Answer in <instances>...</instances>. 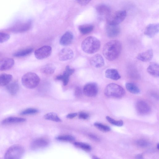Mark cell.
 <instances>
[{"label":"cell","instance_id":"1","mask_svg":"<svg viewBox=\"0 0 159 159\" xmlns=\"http://www.w3.org/2000/svg\"><path fill=\"white\" fill-rule=\"evenodd\" d=\"M121 49L120 42L117 40H112L106 43L104 46L102 53L108 60L112 61L119 56Z\"/></svg>","mask_w":159,"mask_h":159},{"label":"cell","instance_id":"2","mask_svg":"<svg viewBox=\"0 0 159 159\" xmlns=\"http://www.w3.org/2000/svg\"><path fill=\"white\" fill-rule=\"evenodd\" d=\"M100 46V42L98 39L94 37L90 36L83 41L81 44V48L85 53L93 54L99 50Z\"/></svg>","mask_w":159,"mask_h":159},{"label":"cell","instance_id":"3","mask_svg":"<svg viewBox=\"0 0 159 159\" xmlns=\"http://www.w3.org/2000/svg\"><path fill=\"white\" fill-rule=\"evenodd\" d=\"M104 93L106 96L109 98H120L124 95L125 91L120 86L111 83L106 86L104 89Z\"/></svg>","mask_w":159,"mask_h":159},{"label":"cell","instance_id":"4","mask_svg":"<svg viewBox=\"0 0 159 159\" xmlns=\"http://www.w3.org/2000/svg\"><path fill=\"white\" fill-rule=\"evenodd\" d=\"M40 81L39 77L36 73L28 72L24 75L21 78V82L25 88L32 89L36 87Z\"/></svg>","mask_w":159,"mask_h":159},{"label":"cell","instance_id":"5","mask_svg":"<svg viewBox=\"0 0 159 159\" xmlns=\"http://www.w3.org/2000/svg\"><path fill=\"white\" fill-rule=\"evenodd\" d=\"M24 152L23 148L19 145H14L10 147L6 152L4 158L18 159L22 156Z\"/></svg>","mask_w":159,"mask_h":159},{"label":"cell","instance_id":"6","mask_svg":"<svg viewBox=\"0 0 159 159\" xmlns=\"http://www.w3.org/2000/svg\"><path fill=\"white\" fill-rule=\"evenodd\" d=\"M126 16V11L120 10L111 13L107 17V24L119 25L125 19Z\"/></svg>","mask_w":159,"mask_h":159},{"label":"cell","instance_id":"7","mask_svg":"<svg viewBox=\"0 0 159 159\" xmlns=\"http://www.w3.org/2000/svg\"><path fill=\"white\" fill-rule=\"evenodd\" d=\"M52 48L49 46H43L36 50L34 55L39 60H42L48 57L51 54Z\"/></svg>","mask_w":159,"mask_h":159},{"label":"cell","instance_id":"8","mask_svg":"<svg viewBox=\"0 0 159 159\" xmlns=\"http://www.w3.org/2000/svg\"><path fill=\"white\" fill-rule=\"evenodd\" d=\"M84 94L89 97L95 96L98 92L97 84L94 83H89L86 84L83 88Z\"/></svg>","mask_w":159,"mask_h":159},{"label":"cell","instance_id":"9","mask_svg":"<svg viewBox=\"0 0 159 159\" xmlns=\"http://www.w3.org/2000/svg\"><path fill=\"white\" fill-rule=\"evenodd\" d=\"M32 23L30 21L20 22L14 25L11 28V30L14 32L21 33L29 30L31 28Z\"/></svg>","mask_w":159,"mask_h":159},{"label":"cell","instance_id":"10","mask_svg":"<svg viewBox=\"0 0 159 159\" xmlns=\"http://www.w3.org/2000/svg\"><path fill=\"white\" fill-rule=\"evenodd\" d=\"M75 72L74 69L71 68L69 66H67L63 74L57 76L56 79L61 81L64 85H67L69 81V78L70 75H72Z\"/></svg>","mask_w":159,"mask_h":159},{"label":"cell","instance_id":"11","mask_svg":"<svg viewBox=\"0 0 159 159\" xmlns=\"http://www.w3.org/2000/svg\"><path fill=\"white\" fill-rule=\"evenodd\" d=\"M135 107L137 111L141 115H146L149 113L151 109L149 105L143 100L138 101L136 104Z\"/></svg>","mask_w":159,"mask_h":159},{"label":"cell","instance_id":"12","mask_svg":"<svg viewBox=\"0 0 159 159\" xmlns=\"http://www.w3.org/2000/svg\"><path fill=\"white\" fill-rule=\"evenodd\" d=\"M106 31L109 37H115L120 34V28L119 25L107 24L106 27Z\"/></svg>","mask_w":159,"mask_h":159},{"label":"cell","instance_id":"13","mask_svg":"<svg viewBox=\"0 0 159 159\" xmlns=\"http://www.w3.org/2000/svg\"><path fill=\"white\" fill-rule=\"evenodd\" d=\"M159 31V24H151L146 27L144 34L148 37L152 38L158 33Z\"/></svg>","mask_w":159,"mask_h":159},{"label":"cell","instance_id":"14","mask_svg":"<svg viewBox=\"0 0 159 159\" xmlns=\"http://www.w3.org/2000/svg\"><path fill=\"white\" fill-rule=\"evenodd\" d=\"M74 56V53L70 48H66L62 49L58 54V57L61 61H66L71 59Z\"/></svg>","mask_w":159,"mask_h":159},{"label":"cell","instance_id":"15","mask_svg":"<svg viewBox=\"0 0 159 159\" xmlns=\"http://www.w3.org/2000/svg\"><path fill=\"white\" fill-rule=\"evenodd\" d=\"M14 64V60L11 58L5 57L0 59V70L11 69Z\"/></svg>","mask_w":159,"mask_h":159},{"label":"cell","instance_id":"16","mask_svg":"<svg viewBox=\"0 0 159 159\" xmlns=\"http://www.w3.org/2000/svg\"><path fill=\"white\" fill-rule=\"evenodd\" d=\"M90 63L92 66L97 68L102 67L105 64L103 57L98 54L95 55L91 58Z\"/></svg>","mask_w":159,"mask_h":159},{"label":"cell","instance_id":"17","mask_svg":"<svg viewBox=\"0 0 159 159\" xmlns=\"http://www.w3.org/2000/svg\"><path fill=\"white\" fill-rule=\"evenodd\" d=\"M96 9L99 15L106 16V17L111 13V12L109 7L103 3L97 5L96 7Z\"/></svg>","mask_w":159,"mask_h":159},{"label":"cell","instance_id":"18","mask_svg":"<svg viewBox=\"0 0 159 159\" xmlns=\"http://www.w3.org/2000/svg\"><path fill=\"white\" fill-rule=\"evenodd\" d=\"M153 56V53L152 49H149L145 52L139 53L137 58L143 62H148L151 61Z\"/></svg>","mask_w":159,"mask_h":159},{"label":"cell","instance_id":"19","mask_svg":"<svg viewBox=\"0 0 159 159\" xmlns=\"http://www.w3.org/2000/svg\"><path fill=\"white\" fill-rule=\"evenodd\" d=\"M73 39V35L71 32L67 31L61 37L60 43L63 46H67L70 44Z\"/></svg>","mask_w":159,"mask_h":159},{"label":"cell","instance_id":"20","mask_svg":"<svg viewBox=\"0 0 159 159\" xmlns=\"http://www.w3.org/2000/svg\"><path fill=\"white\" fill-rule=\"evenodd\" d=\"M48 144L47 140L43 138H39L32 142L30 147L33 149H38L46 147Z\"/></svg>","mask_w":159,"mask_h":159},{"label":"cell","instance_id":"21","mask_svg":"<svg viewBox=\"0 0 159 159\" xmlns=\"http://www.w3.org/2000/svg\"><path fill=\"white\" fill-rule=\"evenodd\" d=\"M148 72L151 75L156 77L159 76V66L158 64L151 62L147 68Z\"/></svg>","mask_w":159,"mask_h":159},{"label":"cell","instance_id":"22","mask_svg":"<svg viewBox=\"0 0 159 159\" xmlns=\"http://www.w3.org/2000/svg\"><path fill=\"white\" fill-rule=\"evenodd\" d=\"M26 119L21 117H7L2 120V124L4 125H7L24 122Z\"/></svg>","mask_w":159,"mask_h":159},{"label":"cell","instance_id":"23","mask_svg":"<svg viewBox=\"0 0 159 159\" xmlns=\"http://www.w3.org/2000/svg\"><path fill=\"white\" fill-rule=\"evenodd\" d=\"M105 76L109 79L114 80H118L121 77L118 71L116 69L109 68L105 71Z\"/></svg>","mask_w":159,"mask_h":159},{"label":"cell","instance_id":"24","mask_svg":"<svg viewBox=\"0 0 159 159\" xmlns=\"http://www.w3.org/2000/svg\"><path fill=\"white\" fill-rule=\"evenodd\" d=\"M6 88L8 92L12 95L16 94L18 92L19 89V84L16 82H10L7 85Z\"/></svg>","mask_w":159,"mask_h":159},{"label":"cell","instance_id":"25","mask_svg":"<svg viewBox=\"0 0 159 159\" xmlns=\"http://www.w3.org/2000/svg\"><path fill=\"white\" fill-rule=\"evenodd\" d=\"M12 78V75L6 73L0 74V86L7 85Z\"/></svg>","mask_w":159,"mask_h":159},{"label":"cell","instance_id":"26","mask_svg":"<svg viewBox=\"0 0 159 159\" xmlns=\"http://www.w3.org/2000/svg\"><path fill=\"white\" fill-rule=\"evenodd\" d=\"M56 68L52 64L48 63L43 66L41 68V72L44 74L50 75L53 74L55 71Z\"/></svg>","mask_w":159,"mask_h":159},{"label":"cell","instance_id":"27","mask_svg":"<svg viewBox=\"0 0 159 159\" xmlns=\"http://www.w3.org/2000/svg\"><path fill=\"white\" fill-rule=\"evenodd\" d=\"M125 87L127 90L132 93L138 94L140 92L138 86L133 83L129 82L126 83Z\"/></svg>","mask_w":159,"mask_h":159},{"label":"cell","instance_id":"28","mask_svg":"<svg viewBox=\"0 0 159 159\" xmlns=\"http://www.w3.org/2000/svg\"><path fill=\"white\" fill-rule=\"evenodd\" d=\"M94 26L90 24L83 25L80 26L79 30L83 34H88L91 32L93 30Z\"/></svg>","mask_w":159,"mask_h":159},{"label":"cell","instance_id":"29","mask_svg":"<svg viewBox=\"0 0 159 159\" xmlns=\"http://www.w3.org/2000/svg\"><path fill=\"white\" fill-rule=\"evenodd\" d=\"M33 49L32 48H28L22 49L15 53L13 55L17 57H22L27 56L31 53Z\"/></svg>","mask_w":159,"mask_h":159},{"label":"cell","instance_id":"30","mask_svg":"<svg viewBox=\"0 0 159 159\" xmlns=\"http://www.w3.org/2000/svg\"><path fill=\"white\" fill-rule=\"evenodd\" d=\"M44 118L46 120L57 122L61 121V119L56 113L53 112H50L46 114L44 116Z\"/></svg>","mask_w":159,"mask_h":159},{"label":"cell","instance_id":"31","mask_svg":"<svg viewBox=\"0 0 159 159\" xmlns=\"http://www.w3.org/2000/svg\"><path fill=\"white\" fill-rule=\"evenodd\" d=\"M74 144L76 147L86 151H89L91 149V146L87 143L80 142H75L74 143Z\"/></svg>","mask_w":159,"mask_h":159},{"label":"cell","instance_id":"32","mask_svg":"<svg viewBox=\"0 0 159 159\" xmlns=\"http://www.w3.org/2000/svg\"><path fill=\"white\" fill-rule=\"evenodd\" d=\"M94 125L96 128L102 131L107 132L110 131L111 129L109 126L100 123L95 122L94 124Z\"/></svg>","mask_w":159,"mask_h":159},{"label":"cell","instance_id":"33","mask_svg":"<svg viewBox=\"0 0 159 159\" xmlns=\"http://www.w3.org/2000/svg\"><path fill=\"white\" fill-rule=\"evenodd\" d=\"M106 119L110 124L116 126H121L123 124V121L121 120H116L108 116H106Z\"/></svg>","mask_w":159,"mask_h":159},{"label":"cell","instance_id":"34","mask_svg":"<svg viewBox=\"0 0 159 159\" xmlns=\"http://www.w3.org/2000/svg\"><path fill=\"white\" fill-rule=\"evenodd\" d=\"M56 139L59 140L67 142H72L74 141L75 139L73 136L67 135L58 136Z\"/></svg>","mask_w":159,"mask_h":159},{"label":"cell","instance_id":"35","mask_svg":"<svg viewBox=\"0 0 159 159\" xmlns=\"http://www.w3.org/2000/svg\"><path fill=\"white\" fill-rule=\"evenodd\" d=\"M38 111V110L36 109L29 108L23 110L20 114L22 115H28L36 113Z\"/></svg>","mask_w":159,"mask_h":159},{"label":"cell","instance_id":"36","mask_svg":"<svg viewBox=\"0 0 159 159\" xmlns=\"http://www.w3.org/2000/svg\"><path fill=\"white\" fill-rule=\"evenodd\" d=\"M136 143L138 146L141 147H146L149 145V142L143 139H139L136 141Z\"/></svg>","mask_w":159,"mask_h":159},{"label":"cell","instance_id":"37","mask_svg":"<svg viewBox=\"0 0 159 159\" xmlns=\"http://www.w3.org/2000/svg\"><path fill=\"white\" fill-rule=\"evenodd\" d=\"M10 37V36L9 34L0 32V43L7 41L9 39Z\"/></svg>","mask_w":159,"mask_h":159},{"label":"cell","instance_id":"38","mask_svg":"<svg viewBox=\"0 0 159 159\" xmlns=\"http://www.w3.org/2000/svg\"><path fill=\"white\" fill-rule=\"evenodd\" d=\"M75 94L77 97H80L82 94V91L80 88L79 87H77L75 90Z\"/></svg>","mask_w":159,"mask_h":159},{"label":"cell","instance_id":"39","mask_svg":"<svg viewBox=\"0 0 159 159\" xmlns=\"http://www.w3.org/2000/svg\"><path fill=\"white\" fill-rule=\"evenodd\" d=\"M79 116L80 119H86L89 117V115L86 113L82 112L79 114Z\"/></svg>","mask_w":159,"mask_h":159},{"label":"cell","instance_id":"40","mask_svg":"<svg viewBox=\"0 0 159 159\" xmlns=\"http://www.w3.org/2000/svg\"><path fill=\"white\" fill-rule=\"evenodd\" d=\"M78 2L83 6L89 3L91 0H77Z\"/></svg>","mask_w":159,"mask_h":159},{"label":"cell","instance_id":"41","mask_svg":"<svg viewBox=\"0 0 159 159\" xmlns=\"http://www.w3.org/2000/svg\"><path fill=\"white\" fill-rule=\"evenodd\" d=\"M89 137L93 140L96 141H99L100 140L99 138L96 135L93 134H89Z\"/></svg>","mask_w":159,"mask_h":159},{"label":"cell","instance_id":"42","mask_svg":"<svg viewBox=\"0 0 159 159\" xmlns=\"http://www.w3.org/2000/svg\"><path fill=\"white\" fill-rule=\"evenodd\" d=\"M77 115V114L76 113H71L68 114L66 116V117L69 119H72L76 116Z\"/></svg>","mask_w":159,"mask_h":159},{"label":"cell","instance_id":"43","mask_svg":"<svg viewBox=\"0 0 159 159\" xmlns=\"http://www.w3.org/2000/svg\"><path fill=\"white\" fill-rule=\"evenodd\" d=\"M136 158L137 159H143V156L142 154H139L137 155L136 157Z\"/></svg>","mask_w":159,"mask_h":159},{"label":"cell","instance_id":"44","mask_svg":"<svg viewBox=\"0 0 159 159\" xmlns=\"http://www.w3.org/2000/svg\"><path fill=\"white\" fill-rule=\"evenodd\" d=\"M93 158L95 159H99V158L97 157V156H93Z\"/></svg>","mask_w":159,"mask_h":159},{"label":"cell","instance_id":"45","mask_svg":"<svg viewBox=\"0 0 159 159\" xmlns=\"http://www.w3.org/2000/svg\"><path fill=\"white\" fill-rule=\"evenodd\" d=\"M159 143H158L157 145V149H159Z\"/></svg>","mask_w":159,"mask_h":159}]
</instances>
